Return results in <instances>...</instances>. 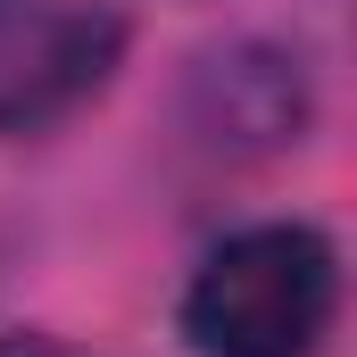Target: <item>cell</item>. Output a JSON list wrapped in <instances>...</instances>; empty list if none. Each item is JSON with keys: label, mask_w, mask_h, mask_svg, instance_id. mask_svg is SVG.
Listing matches in <instances>:
<instances>
[{"label": "cell", "mask_w": 357, "mask_h": 357, "mask_svg": "<svg viewBox=\"0 0 357 357\" xmlns=\"http://www.w3.org/2000/svg\"><path fill=\"white\" fill-rule=\"evenodd\" d=\"M341 307V258L316 225H241L225 233L191 291H183V341L199 357H316Z\"/></svg>", "instance_id": "obj_1"}, {"label": "cell", "mask_w": 357, "mask_h": 357, "mask_svg": "<svg viewBox=\"0 0 357 357\" xmlns=\"http://www.w3.org/2000/svg\"><path fill=\"white\" fill-rule=\"evenodd\" d=\"M116 50H125V25L116 17H91V8L33 17L25 33H8V17H0V133H25V125L67 116L84 91L108 84Z\"/></svg>", "instance_id": "obj_2"}, {"label": "cell", "mask_w": 357, "mask_h": 357, "mask_svg": "<svg viewBox=\"0 0 357 357\" xmlns=\"http://www.w3.org/2000/svg\"><path fill=\"white\" fill-rule=\"evenodd\" d=\"M191 125L216 150H282V142H299V125H307V67H299V50L233 42V50L199 59Z\"/></svg>", "instance_id": "obj_3"}, {"label": "cell", "mask_w": 357, "mask_h": 357, "mask_svg": "<svg viewBox=\"0 0 357 357\" xmlns=\"http://www.w3.org/2000/svg\"><path fill=\"white\" fill-rule=\"evenodd\" d=\"M0 357H75V349H67V341H42V333H8Z\"/></svg>", "instance_id": "obj_4"}, {"label": "cell", "mask_w": 357, "mask_h": 357, "mask_svg": "<svg viewBox=\"0 0 357 357\" xmlns=\"http://www.w3.org/2000/svg\"><path fill=\"white\" fill-rule=\"evenodd\" d=\"M8 8H17V0H0V17H8Z\"/></svg>", "instance_id": "obj_5"}]
</instances>
